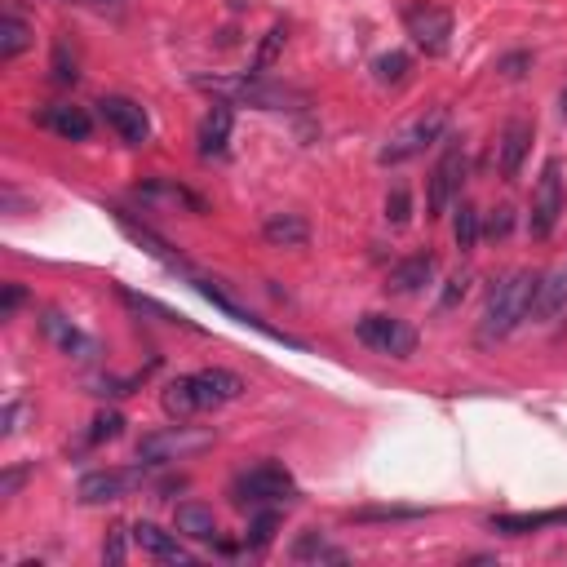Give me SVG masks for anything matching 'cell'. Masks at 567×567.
<instances>
[{
    "label": "cell",
    "mask_w": 567,
    "mask_h": 567,
    "mask_svg": "<svg viewBox=\"0 0 567 567\" xmlns=\"http://www.w3.org/2000/svg\"><path fill=\"white\" fill-rule=\"evenodd\" d=\"M359 523H377V519H421V510H359Z\"/></svg>",
    "instance_id": "obj_37"
},
{
    "label": "cell",
    "mask_w": 567,
    "mask_h": 567,
    "mask_svg": "<svg viewBox=\"0 0 567 567\" xmlns=\"http://www.w3.org/2000/svg\"><path fill=\"white\" fill-rule=\"evenodd\" d=\"M40 333L49 337V346H54V350H63L67 359H94L98 355L94 337H89L80 324H71L63 311H54V306H49V311H40Z\"/></svg>",
    "instance_id": "obj_12"
},
{
    "label": "cell",
    "mask_w": 567,
    "mask_h": 567,
    "mask_svg": "<svg viewBox=\"0 0 567 567\" xmlns=\"http://www.w3.org/2000/svg\"><path fill=\"white\" fill-rule=\"evenodd\" d=\"M173 523H178V532H182V536H191V541H213V536H218V519H213L209 505H195V501L178 505Z\"/></svg>",
    "instance_id": "obj_22"
},
{
    "label": "cell",
    "mask_w": 567,
    "mask_h": 567,
    "mask_svg": "<svg viewBox=\"0 0 567 567\" xmlns=\"http://www.w3.org/2000/svg\"><path fill=\"white\" fill-rule=\"evenodd\" d=\"M23 284H5V297H0V319H9L18 311V306H23Z\"/></svg>",
    "instance_id": "obj_38"
},
{
    "label": "cell",
    "mask_w": 567,
    "mask_h": 567,
    "mask_svg": "<svg viewBox=\"0 0 567 567\" xmlns=\"http://www.w3.org/2000/svg\"><path fill=\"white\" fill-rule=\"evenodd\" d=\"M160 404L169 417H191V412H200V399H195V381L191 377H178V381H169L164 386V395H160Z\"/></svg>",
    "instance_id": "obj_25"
},
{
    "label": "cell",
    "mask_w": 567,
    "mask_h": 567,
    "mask_svg": "<svg viewBox=\"0 0 567 567\" xmlns=\"http://www.w3.org/2000/svg\"><path fill=\"white\" fill-rule=\"evenodd\" d=\"M479 235H483L479 209H474V204H466V200H461L457 218H452V240H457V249H461V253H470L474 244H479Z\"/></svg>",
    "instance_id": "obj_27"
},
{
    "label": "cell",
    "mask_w": 567,
    "mask_h": 567,
    "mask_svg": "<svg viewBox=\"0 0 567 567\" xmlns=\"http://www.w3.org/2000/svg\"><path fill=\"white\" fill-rule=\"evenodd\" d=\"M120 430H125V417H120V412H98V417H94V430H89V443L120 439Z\"/></svg>",
    "instance_id": "obj_32"
},
{
    "label": "cell",
    "mask_w": 567,
    "mask_h": 567,
    "mask_svg": "<svg viewBox=\"0 0 567 567\" xmlns=\"http://www.w3.org/2000/svg\"><path fill=\"white\" fill-rule=\"evenodd\" d=\"M40 120H45V125L54 129L58 138H67V142H85L89 129H94V120H89L80 107H49Z\"/></svg>",
    "instance_id": "obj_23"
},
{
    "label": "cell",
    "mask_w": 567,
    "mask_h": 567,
    "mask_svg": "<svg viewBox=\"0 0 567 567\" xmlns=\"http://www.w3.org/2000/svg\"><path fill=\"white\" fill-rule=\"evenodd\" d=\"M293 563H346V550L324 541L319 532H302L293 541Z\"/></svg>",
    "instance_id": "obj_24"
},
{
    "label": "cell",
    "mask_w": 567,
    "mask_h": 567,
    "mask_svg": "<svg viewBox=\"0 0 567 567\" xmlns=\"http://www.w3.org/2000/svg\"><path fill=\"white\" fill-rule=\"evenodd\" d=\"M142 483V470H89L85 479L76 483V501L80 505H111L125 501L133 488Z\"/></svg>",
    "instance_id": "obj_10"
},
{
    "label": "cell",
    "mask_w": 567,
    "mask_h": 567,
    "mask_svg": "<svg viewBox=\"0 0 567 567\" xmlns=\"http://www.w3.org/2000/svg\"><path fill=\"white\" fill-rule=\"evenodd\" d=\"M195 381V399H200V408H222V404H235V399L244 395V377L231 373V368H200V373H191Z\"/></svg>",
    "instance_id": "obj_13"
},
{
    "label": "cell",
    "mask_w": 567,
    "mask_h": 567,
    "mask_svg": "<svg viewBox=\"0 0 567 567\" xmlns=\"http://www.w3.org/2000/svg\"><path fill=\"white\" fill-rule=\"evenodd\" d=\"M528 147H532V125L528 120H510V125L501 129V173L505 178H519Z\"/></svg>",
    "instance_id": "obj_20"
},
{
    "label": "cell",
    "mask_w": 567,
    "mask_h": 567,
    "mask_svg": "<svg viewBox=\"0 0 567 567\" xmlns=\"http://www.w3.org/2000/svg\"><path fill=\"white\" fill-rule=\"evenodd\" d=\"M404 27H408V36L417 40L430 58L448 54V45H452V14L443 5H435V0H412V5L404 9Z\"/></svg>",
    "instance_id": "obj_5"
},
{
    "label": "cell",
    "mask_w": 567,
    "mask_h": 567,
    "mask_svg": "<svg viewBox=\"0 0 567 567\" xmlns=\"http://www.w3.org/2000/svg\"><path fill=\"white\" fill-rule=\"evenodd\" d=\"M76 58H71V49H67V40H58L54 45V80L58 85H76Z\"/></svg>",
    "instance_id": "obj_33"
},
{
    "label": "cell",
    "mask_w": 567,
    "mask_h": 567,
    "mask_svg": "<svg viewBox=\"0 0 567 567\" xmlns=\"http://www.w3.org/2000/svg\"><path fill=\"white\" fill-rule=\"evenodd\" d=\"M559 111H563V116H567V89H563V98H559Z\"/></svg>",
    "instance_id": "obj_43"
},
{
    "label": "cell",
    "mask_w": 567,
    "mask_h": 567,
    "mask_svg": "<svg viewBox=\"0 0 567 567\" xmlns=\"http://www.w3.org/2000/svg\"><path fill=\"white\" fill-rule=\"evenodd\" d=\"M563 218V164L545 160L541 178H536L532 191V213H528V235L532 240H550L554 226Z\"/></svg>",
    "instance_id": "obj_3"
},
{
    "label": "cell",
    "mask_w": 567,
    "mask_h": 567,
    "mask_svg": "<svg viewBox=\"0 0 567 567\" xmlns=\"http://www.w3.org/2000/svg\"><path fill=\"white\" fill-rule=\"evenodd\" d=\"M182 275H187V280H191L195 293H200V297H209V302L218 306L222 315H231L235 324L257 328V333H262V337H271V342H280V346H288V350H306V342H297V337H288V333H280V328H271V324H266V319H257L253 311H244V306L235 302V297H226L218 280H209V275H195V271H187V266H182Z\"/></svg>",
    "instance_id": "obj_7"
},
{
    "label": "cell",
    "mask_w": 567,
    "mask_h": 567,
    "mask_svg": "<svg viewBox=\"0 0 567 567\" xmlns=\"http://www.w3.org/2000/svg\"><path fill=\"white\" fill-rule=\"evenodd\" d=\"M567 523V510H536V514H492L488 528L492 532H505V536H528V532H541V528H559Z\"/></svg>",
    "instance_id": "obj_19"
},
{
    "label": "cell",
    "mask_w": 567,
    "mask_h": 567,
    "mask_svg": "<svg viewBox=\"0 0 567 567\" xmlns=\"http://www.w3.org/2000/svg\"><path fill=\"white\" fill-rule=\"evenodd\" d=\"M133 545L151 559H164V563H191V550L178 541L173 532L156 528V523H133Z\"/></svg>",
    "instance_id": "obj_14"
},
{
    "label": "cell",
    "mask_w": 567,
    "mask_h": 567,
    "mask_svg": "<svg viewBox=\"0 0 567 567\" xmlns=\"http://www.w3.org/2000/svg\"><path fill=\"white\" fill-rule=\"evenodd\" d=\"M275 532H280V514L266 505L262 514H253V523H249V532H244V545L249 550H266V545L275 541Z\"/></svg>",
    "instance_id": "obj_28"
},
{
    "label": "cell",
    "mask_w": 567,
    "mask_h": 567,
    "mask_svg": "<svg viewBox=\"0 0 567 567\" xmlns=\"http://www.w3.org/2000/svg\"><path fill=\"white\" fill-rule=\"evenodd\" d=\"M510 226H514V218H510V209H497L488 218V226H483V231L492 235V240H501V235H510Z\"/></svg>",
    "instance_id": "obj_39"
},
{
    "label": "cell",
    "mask_w": 567,
    "mask_h": 567,
    "mask_svg": "<svg viewBox=\"0 0 567 567\" xmlns=\"http://www.w3.org/2000/svg\"><path fill=\"white\" fill-rule=\"evenodd\" d=\"M373 76H377V85H404V76H408V54H399V49L381 54L377 63H373Z\"/></svg>",
    "instance_id": "obj_29"
},
{
    "label": "cell",
    "mask_w": 567,
    "mask_h": 567,
    "mask_svg": "<svg viewBox=\"0 0 567 567\" xmlns=\"http://www.w3.org/2000/svg\"><path fill=\"white\" fill-rule=\"evenodd\" d=\"M204 448H213V430L169 426V430H160V435H147L138 443V461H147V466H164V461H187Z\"/></svg>",
    "instance_id": "obj_4"
},
{
    "label": "cell",
    "mask_w": 567,
    "mask_h": 567,
    "mask_svg": "<svg viewBox=\"0 0 567 567\" xmlns=\"http://www.w3.org/2000/svg\"><path fill=\"white\" fill-rule=\"evenodd\" d=\"M98 116L107 120V125L116 129V138H120V142H129V147H142V142L151 138V120H147V111H142L133 98L107 94V98L98 102Z\"/></svg>",
    "instance_id": "obj_11"
},
{
    "label": "cell",
    "mask_w": 567,
    "mask_h": 567,
    "mask_svg": "<svg viewBox=\"0 0 567 567\" xmlns=\"http://www.w3.org/2000/svg\"><path fill=\"white\" fill-rule=\"evenodd\" d=\"M142 204H169V209H187V213H209V204L200 200L195 191H187V187H178V182H164V178H156V182H142L138 191Z\"/></svg>",
    "instance_id": "obj_17"
},
{
    "label": "cell",
    "mask_w": 567,
    "mask_h": 567,
    "mask_svg": "<svg viewBox=\"0 0 567 567\" xmlns=\"http://www.w3.org/2000/svg\"><path fill=\"white\" fill-rule=\"evenodd\" d=\"M355 337L377 355L390 359H412L417 355V333L404 324V319H390V315H364L355 324Z\"/></svg>",
    "instance_id": "obj_6"
},
{
    "label": "cell",
    "mask_w": 567,
    "mask_h": 567,
    "mask_svg": "<svg viewBox=\"0 0 567 567\" xmlns=\"http://www.w3.org/2000/svg\"><path fill=\"white\" fill-rule=\"evenodd\" d=\"M18 421H23V404H5V417H0V435L14 439V435H18Z\"/></svg>",
    "instance_id": "obj_40"
},
{
    "label": "cell",
    "mask_w": 567,
    "mask_h": 567,
    "mask_svg": "<svg viewBox=\"0 0 567 567\" xmlns=\"http://www.w3.org/2000/svg\"><path fill=\"white\" fill-rule=\"evenodd\" d=\"M23 474H27V470H9L5 479H0V497H14L18 483H23Z\"/></svg>",
    "instance_id": "obj_41"
},
{
    "label": "cell",
    "mask_w": 567,
    "mask_h": 567,
    "mask_svg": "<svg viewBox=\"0 0 567 567\" xmlns=\"http://www.w3.org/2000/svg\"><path fill=\"white\" fill-rule=\"evenodd\" d=\"M461 178H466V151L461 147H448L443 151V160L435 164V173H430V191H426V218H443V213L452 209V200H457L461 191Z\"/></svg>",
    "instance_id": "obj_9"
},
{
    "label": "cell",
    "mask_w": 567,
    "mask_h": 567,
    "mask_svg": "<svg viewBox=\"0 0 567 567\" xmlns=\"http://www.w3.org/2000/svg\"><path fill=\"white\" fill-rule=\"evenodd\" d=\"M231 125H235L231 102H213L209 116L200 120V133H195L204 160H213V156H222V151H226V142H231Z\"/></svg>",
    "instance_id": "obj_15"
},
{
    "label": "cell",
    "mask_w": 567,
    "mask_h": 567,
    "mask_svg": "<svg viewBox=\"0 0 567 567\" xmlns=\"http://www.w3.org/2000/svg\"><path fill=\"white\" fill-rule=\"evenodd\" d=\"M231 497L235 505H280V501H293L297 497V483L293 474L275 461H262V466L244 470L240 479L231 483Z\"/></svg>",
    "instance_id": "obj_2"
},
{
    "label": "cell",
    "mask_w": 567,
    "mask_h": 567,
    "mask_svg": "<svg viewBox=\"0 0 567 567\" xmlns=\"http://www.w3.org/2000/svg\"><path fill=\"white\" fill-rule=\"evenodd\" d=\"M129 536H133V528H116V532H111V541L102 545V563H125V554H129Z\"/></svg>",
    "instance_id": "obj_35"
},
{
    "label": "cell",
    "mask_w": 567,
    "mask_h": 567,
    "mask_svg": "<svg viewBox=\"0 0 567 567\" xmlns=\"http://www.w3.org/2000/svg\"><path fill=\"white\" fill-rule=\"evenodd\" d=\"M466 288H470V275H452V280L443 284V297H439L443 311H452V306H457L461 297H466Z\"/></svg>",
    "instance_id": "obj_36"
},
{
    "label": "cell",
    "mask_w": 567,
    "mask_h": 567,
    "mask_svg": "<svg viewBox=\"0 0 567 567\" xmlns=\"http://www.w3.org/2000/svg\"><path fill=\"white\" fill-rule=\"evenodd\" d=\"M284 40H288V32H284V23H275L271 32H266V45H262V54H257V71H266L280 58V49H284Z\"/></svg>",
    "instance_id": "obj_34"
},
{
    "label": "cell",
    "mask_w": 567,
    "mask_h": 567,
    "mask_svg": "<svg viewBox=\"0 0 567 567\" xmlns=\"http://www.w3.org/2000/svg\"><path fill=\"white\" fill-rule=\"evenodd\" d=\"M408 218H412V195H408V187H390V195H386V222L390 226H408Z\"/></svg>",
    "instance_id": "obj_31"
},
{
    "label": "cell",
    "mask_w": 567,
    "mask_h": 567,
    "mask_svg": "<svg viewBox=\"0 0 567 567\" xmlns=\"http://www.w3.org/2000/svg\"><path fill=\"white\" fill-rule=\"evenodd\" d=\"M27 45H32V32H27L23 18H14V14L0 18V63H14Z\"/></svg>",
    "instance_id": "obj_26"
},
{
    "label": "cell",
    "mask_w": 567,
    "mask_h": 567,
    "mask_svg": "<svg viewBox=\"0 0 567 567\" xmlns=\"http://www.w3.org/2000/svg\"><path fill=\"white\" fill-rule=\"evenodd\" d=\"M120 297L133 306V311H147V315H156L160 324H182V328H191L187 319H182L178 311H169V306H160V302H151V297H138V293H129V288H120Z\"/></svg>",
    "instance_id": "obj_30"
},
{
    "label": "cell",
    "mask_w": 567,
    "mask_h": 567,
    "mask_svg": "<svg viewBox=\"0 0 567 567\" xmlns=\"http://www.w3.org/2000/svg\"><path fill=\"white\" fill-rule=\"evenodd\" d=\"M567 311V262L554 266L550 275H541V288H536V302H532V319L550 324Z\"/></svg>",
    "instance_id": "obj_16"
},
{
    "label": "cell",
    "mask_w": 567,
    "mask_h": 567,
    "mask_svg": "<svg viewBox=\"0 0 567 567\" xmlns=\"http://www.w3.org/2000/svg\"><path fill=\"white\" fill-rule=\"evenodd\" d=\"M536 288H541V275L536 271H514L505 284L492 288L488 306H483V324H479V342L492 346L501 337H510L523 319L532 315V302H536Z\"/></svg>",
    "instance_id": "obj_1"
},
{
    "label": "cell",
    "mask_w": 567,
    "mask_h": 567,
    "mask_svg": "<svg viewBox=\"0 0 567 567\" xmlns=\"http://www.w3.org/2000/svg\"><path fill=\"white\" fill-rule=\"evenodd\" d=\"M262 235L275 249H302V244L311 240V226L297 218V213H271V218L262 222Z\"/></svg>",
    "instance_id": "obj_21"
},
{
    "label": "cell",
    "mask_w": 567,
    "mask_h": 567,
    "mask_svg": "<svg viewBox=\"0 0 567 567\" xmlns=\"http://www.w3.org/2000/svg\"><path fill=\"white\" fill-rule=\"evenodd\" d=\"M430 280H435V253H412L408 262H399L395 271H390V293H404V297H412V293H421Z\"/></svg>",
    "instance_id": "obj_18"
},
{
    "label": "cell",
    "mask_w": 567,
    "mask_h": 567,
    "mask_svg": "<svg viewBox=\"0 0 567 567\" xmlns=\"http://www.w3.org/2000/svg\"><path fill=\"white\" fill-rule=\"evenodd\" d=\"M528 63H532L528 54H514V58H505V63H501V71H505V76H523L519 67H528Z\"/></svg>",
    "instance_id": "obj_42"
},
{
    "label": "cell",
    "mask_w": 567,
    "mask_h": 567,
    "mask_svg": "<svg viewBox=\"0 0 567 567\" xmlns=\"http://www.w3.org/2000/svg\"><path fill=\"white\" fill-rule=\"evenodd\" d=\"M443 129H448V111L435 107L430 116L412 120V125L399 133L395 142H386V147L377 151V160H381V164H404V160H412V156H421V151H426L430 142H439V138H443Z\"/></svg>",
    "instance_id": "obj_8"
}]
</instances>
